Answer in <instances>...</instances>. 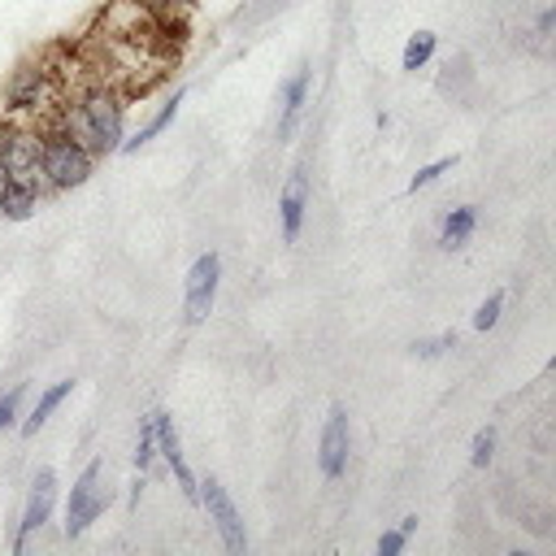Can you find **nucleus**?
I'll return each instance as SVG.
<instances>
[{"label": "nucleus", "instance_id": "1", "mask_svg": "<svg viewBox=\"0 0 556 556\" xmlns=\"http://www.w3.org/2000/svg\"><path fill=\"white\" fill-rule=\"evenodd\" d=\"M52 126H61L70 139H78L91 156H113L122 148V139H126L122 135L126 130V104H122V96L113 87L96 83L83 96H74L70 104H61Z\"/></svg>", "mask_w": 556, "mask_h": 556}, {"label": "nucleus", "instance_id": "2", "mask_svg": "<svg viewBox=\"0 0 556 556\" xmlns=\"http://www.w3.org/2000/svg\"><path fill=\"white\" fill-rule=\"evenodd\" d=\"M91 169H96V156L78 139H70L61 126L39 130V178H43V187H52V191L83 187L91 178Z\"/></svg>", "mask_w": 556, "mask_h": 556}, {"label": "nucleus", "instance_id": "3", "mask_svg": "<svg viewBox=\"0 0 556 556\" xmlns=\"http://www.w3.org/2000/svg\"><path fill=\"white\" fill-rule=\"evenodd\" d=\"M104 508H109L104 460H91V465L74 478V486H70V500H65V539H78Z\"/></svg>", "mask_w": 556, "mask_h": 556}, {"label": "nucleus", "instance_id": "4", "mask_svg": "<svg viewBox=\"0 0 556 556\" xmlns=\"http://www.w3.org/2000/svg\"><path fill=\"white\" fill-rule=\"evenodd\" d=\"M217 282H222V256L217 252H200L191 261V269H187V282H182V313H187L191 326L213 313Z\"/></svg>", "mask_w": 556, "mask_h": 556}, {"label": "nucleus", "instance_id": "5", "mask_svg": "<svg viewBox=\"0 0 556 556\" xmlns=\"http://www.w3.org/2000/svg\"><path fill=\"white\" fill-rule=\"evenodd\" d=\"M200 504H204L208 521L217 526L226 552H230V556H243V552H248V530H243V517H239L235 500L226 495V486H222L217 478H204V482H200Z\"/></svg>", "mask_w": 556, "mask_h": 556}, {"label": "nucleus", "instance_id": "6", "mask_svg": "<svg viewBox=\"0 0 556 556\" xmlns=\"http://www.w3.org/2000/svg\"><path fill=\"white\" fill-rule=\"evenodd\" d=\"M52 504H56V473L43 465V469H35V478H30V491H26L22 526H17V539H13V552H17V556L26 552L30 534H39V530L48 526V517H52Z\"/></svg>", "mask_w": 556, "mask_h": 556}, {"label": "nucleus", "instance_id": "7", "mask_svg": "<svg viewBox=\"0 0 556 556\" xmlns=\"http://www.w3.org/2000/svg\"><path fill=\"white\" fill-rule=\"evenodd\" d=\"M348 443H352V426H348V408L334 404L326 426H321V443H317V465L326 482H339L348 469Z\"/></svg>", "mask_w": 556, "mask_h": 556}, {"label": "nucleus", "instance_id": "8", "mask_svg": "<svg viewBox=\"0 0 556 556\" xmlns=\"http://www.w3.org/2000/svg\"><path fill=\"white\" fill-rule=\"evenodd\" d=\"M148 417H152V430H156V456H165V465L174 469V478H178L182 495H187L191 504H200V482H195V473H191V469H187V460H182V443H178L174 417H169L165 408H152Z\"/></svg>", "mask_w": 556, "mask_h": 556}, {"label": "nucleus", "instance_id": "9", "mask_svg": "<svg viewBox=\"0 0 556 556\" xmlns=\"http://www.w3.org/2000/svg\"><path fill=\"white\" fill-rule=\"evenodd\" d=\"M308 195H313V187H308V169H304V165H295V169L287 174L282 191H278V226H282V239H287V243H295V239H300V230H304Z\"/></svg>", "mask_w": 556, "mask_h": 556}, {"label": "nucleus", "instance_id": "10", "mask_svg": "<svg viewBox=\"0 0 556 556\" xmlns=\"http://www.w3.org/2000/svg\"><path fill=\"white\" fill-rule=\"evenodd\" d=\"M0 165L9 178H39V135L0 126Z\"/></svg>", "mask_w": 556, "mask_h": 556}, {"label": "nucleus", "instance_id": "11", "mask_svg": "<svg viewBox=\"0 0 556 556\" xmlns=\"http://www.w3.org/2000/svg\"><path fill=\"white\" fill-rule=\"evenodd\" d=\"M48 100V70L43 65H17V74L9 78L4 91V109L9 113H35Z\"/></svg>", "mask_w": 556, "mask_h": 556}, {"label": "nucleus", "instance_id": "12", "mask_svg": "<svg viewBox=\"0 0 556 556\" xmlns=\"http://www.w3.org/2000/svg\"><path fill=\"white\" fill-rule=\"evenodd\" d=\"M308 87H313V65H300L287 83H282V117H278V139H287L308 104Z\"/></svg>", "mask_w": 556, "mask_h": 556}, {"label": "nucleus", "instance_id": "13", "mask_svg": "<svg viewBox=\"0 0 556 556\" xmlns=\"http://www.w3.org/2000/svg\"><path fill=\"white\" fill-rule=\"evenodd\" d=\"M39 195H43V178H9L0 191V213L9 222H26L39 208Z\"/></svg>", "mask_w": 556, "mask_h": 556}, {"label": "nucleus", "instance_id": "14", "mask_svg": "<svg viewBox=\"0 0 556 556\" xmlns=\"http://www.w3.org/2000/svg\"><path fill=\"white\" fill-rule=\"evenodd\" d=\"M182 100H187V87H174V96H165V104H161V109H156V113H152V117L130 135V139H122V148H117V152H139L148 139H156V135L174 122V113H178V104H182Z\"/></svg>", "mask_w": 556, "mask_h": 556}, {"label": "nucleus", "instance_id": "15", "mask_svg": "<svg viewBox=\"0 0 556 556\" xmlns=\"http://www.w3.org/2000/svg\"><path fill=\"white\" fill-rule=\"evenodd\" d=\"M473 226H478V204H456V208L443 217V226H439V248H443V252L465 248L469 235H473Z\"/></svg>", "mask_w": 556, "mask_h": 556}, {"label": "nucleus", "instance_id": "16", "mask_svg": "<svg viewBox=\"0 0 556 556\" xmlns=\"http://www.w3.org/2000/svg\"><path fill=\"white\" fill-rule=\"evenodd\" d=\"M70 391H74V378H61V382H52L48 391H39V400H35V408H30L26 417H22V434L30 439L35 430H43V421H48V417H52V413L61 408V400H65Z\"/></svg>", "mask_w": 556, "mask_h": 556}, {"label": "nucleus", "instance_id": "17", "mask_svg": "<svg viewBox=\"0 0 556 556\" xmlns=\"http://www.w3.org/2000/svg\"><path fill=\"white\" fill-rule=\"evenodd\" d=\"M434 48H439V35H434V30H417V35H408V43H404V52H400V65H404V70H421V65L434 56Z\"/></svg>", "mask_w": 556, "mask_h": 556}, {"label": "nucleus", "instance_id": "18", "mask_svg": "<svg viewBox=\"0 0 556 556\" xmlns=\"http://www.w3.org/2000/svg\"><path fill=\"white\" fill-rule=\"evenodd\" d=\"M152 460H156V430H152V417H143L139 421V439H135V469L148 473Z\"/></svg>", "mask_w": 556, "mask_h": 556}, {"label": "nucleus", "instance_id": "19", "mask_svg": "<svg viewBox=\"0 0 556 556\" xmlns=\"http://www.w3.org/2000/svg\"><path fill=\"white\" fill-rule=\"evenodd\" d=\"M456 348V330H443V334H434V339H417L413 343V356L417 361H439L443 352H452Z\"/></svg>", "mask_w": 556, "mask_h": 556}, {"label": "nucleus", "instance_id": "20", "mask_svg": "<svg viewBox=\"0 0 556 556\" xmlns=\"http://www.w3.org/2000/svg\"><path fill=\"white\" fill-rule=\"evenodd\" d=\"M491 456H495V426H482V430L473 434V443H469V465H473V469H486Z\"/></svg>", "mask_w": 556, "mask_h": 556}, {"label": "nucleus", "instance_id": "21", "mask_svg": "<svg viewBox=\"0 0 556 556\" xmlns=\"http://www.w3.org/2000/svg\"><path fill=\"white\" fill-rule=\"evenodd\" d=\"M456 165V156H439V161H430V165H421L413 178H408V191H421V187H430V182H439L447 169Z\"/></svg>", "mask_w": 556, "mask_h": 556}, {"label": "nucleus", "instance_id": "22", "mask_svg": "<svg viewBox=\"0 0 556 556\" xmlns=\"http://www.w3.org/2000/svg\"><path fill=\"white\" fill-rule=\"evenodd\" d=\"M500 313H504V291H491V295L478 304V313H473V330H495Z\"/></svg>", "mask_w": 556, "mask_h": 556}, {"label": "nucleus", "instance_id": "23", "mask_svg": "<svg viewBox=\"0 0 556 556\" xmlns=\"http://www.w3.org/2000/svg\"><path fill=\"white\" fill-rule=\"evenodd\" d=\"M22 400H26V382H17V387H9V391L0 395V430H9V426L17 421Z\"/></svg>", "mask_w": 556, "mask_h": 556}, {"label": "nucleus", "instance_id": "24", "mask_svg": "<svg viewBox=\"0 0 556 556\" xmlns=\"http://www.w3.org/2000/svg\"><path fill=\"white\" fill-rule=\"evenodd\" d=\"M152 17H182V9L191 4V0H139Z\"/></svg>", "mask_w": 556, "mask_h": 556}, {"label": "nucleus", "instance_id": "25", "mask_svg": "<svg viewBox=\"0 0 556 556\" xmlns=\"http://www.w3.org/2000/svg\"><path fill=\"white\" fill-rule=\"evenodd\" d=\"M404 543H408V534H400V530H382V534H378V556H400Z\"/></svg>", "mask_w": 556, "mask_h": 556}, {"label": "nucleus", "instance_id": "26", "mask_svg": "<svg viewBox=\"0 0 556 556\" xmlns=\"http://www.w3.org/2000/svg\"><path fill=\"white\" fill-rule=\"evenodd\" d=\"M552 26H556V9H543V13H539V22H534L539 39H547V35H552Z\"/></svg>", "mask_w": 556, "mask_h": 556}, {"label": "nucleus", "instance_id": "27", "mask_svg": "<svg viewBox=\"0 0 556 556\" xmlns=\"http://www.w3.org/2000/svg\"><path fill=\"white\" fill-rule=\"evenodd\" d=\"M143 486H148V482H143V473H139V478L130 482V508H139V500H143Z\"/></svg>", "mask_w": 556, "mask_h": 556}, {"label": "nucleus", "instance_id": "28", "mask_svg": "<svg viewBox=\"0 0 556 556\" xmlns=\"http://www.w3.org/2000/svg\"><path fill=\"white\" fill-rule=\"evenodd\" d=\"M400 534H413L417 530V513H408V517H400V526H395Z\"/></svg>", "mask_w": 556, "mask_h": 556}, {"label": "nucleus", "instance_id": "29", "mask_svg": "<svg viewBox=\"0 0 556 556\" xmlns=\"http://www.w3.org/2000/svg\"><path fill=\"white\" fill-rule=\"evenodd\" d=\"M4 182H9V169H4V165H0V191H4Z\"/></svg>", "mask_w": 556, "mask_h": 556}]
</instances>
